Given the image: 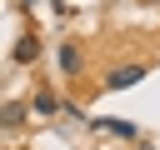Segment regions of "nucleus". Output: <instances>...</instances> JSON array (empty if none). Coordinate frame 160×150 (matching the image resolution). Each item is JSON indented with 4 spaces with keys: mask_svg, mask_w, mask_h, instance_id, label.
Masks as SVG:
<instances>
[{
    "mask_svg": "<svg viewBox=\"0 0 160 150\" xmlns=\"http://www.w3.org/2000/svg\"><path fill=\"white\" fill-rule=\"evenodd\" d=\"M135 80H145V65H120V70H110V75H105V85H110V90H125V85H135Z\"/></svg>",
    "mask_w": 160,
    "mask_h": 150,
    "instance_id": "f257e3e1",
    "label": "nucleus"
},
{
    "mask_svg": "<svg viewBox=\"0 0 160 150\" xmlns=\"http://www.w3.org/2000/svg\"><path fill=\"white\" fill-rule=\"evenodd\" d=\"M25 115H30V105H15V100H10V105H0V130H20V125H25Z\"/></svg>",
    "mask_w": 160,
    "mask_h": 150,
    "instance_id": "f03ea898",
    "label": "nucleus"
},
{
    "mask_svg": "<svg viewBox=\"0 0 160 150\" xmlns=\"http://www.w3.org/2000/svg\"><path fill=\"white\" fill-rule=\"evenodd\" d=\"M55 60H60V70H65V75H80V45H70V40H65V45L55 50Z\"/></svg>",
    "mask_w": 160,
    "mask_h": 150,
    "instance_id": "7ed1b4c3",
    "label": "nucleus"
},
{
    "mask_svg": "<svg viewBox=\"0 0 160 150\" xmlns=\"http://www.w3.org/2000/svg\"><path fill=\"white\" fill-rule=\"evenodd\" d=\"M30 110H35V115H55V110H60L55 90H45V85H40V90H35V100H30Z\"/></svg>",
    "mask_w": 160,
    "mask_h": 150,
    "instance_id": "20e7f679",
    "label": "nucleus"
},
{
    "mask_svg": "<svg viewBox=\"0 0 160 150\" xmlns=\"http://www.w3.org/2000/svg\"><path fill=\"white\" fill-rule=\"evenodd\" d=\"M95 130H110V135H125V140H135V125H125V120H95Z\"/></svg>",
    "mask_w": 160,
    "mask_h": 150,
    "instance_id": "39448f33",
    "label": "nucleus"
},
{
    "mask_svg": "<svg viewBox=\"0 0 160 150\" xmlns=\"http://www.w3.org/2000/svg\"><path fill=\"white\" fill-rule=\"evenodd\" d=\"M35 55H40V40H35V35H25V40L15 45V60H35Z\"/></svg>",
    "mask_w": 160,
    "mask_h": 150,
    "instance_id": "423d86ee",
    "label": "nucleus"
},
{
    "mask_svg": "<svg viewBox=\"0 0 160 150\" xmlns=\"http://www.w3.org/2000/svg\"><path fill=\"white\" fill-rule=\"evenodd\" d=\"M25 5H30V0H25Z\"/></svg>",
    "mask_w": 160,
    "mask_h": 150,
    "instance_id": "0eeeda50",
    "label": "nucleus"
}]
</instances>
